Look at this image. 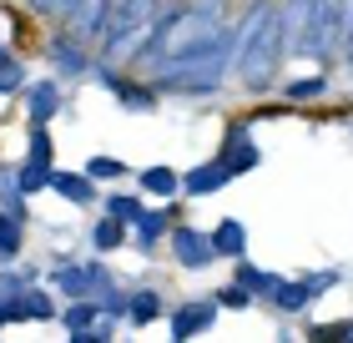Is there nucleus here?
Listing matches in <instances>:
<instances>
[{"label": "nucleus", "mask_w": 353, "mask_h": 343, "mask_svg": "<svg viewBox=\"0 0 353 343\" xmlns=\"http://www.w3.org/2000/svg\"><path fill=\"white\" fill-rule=\"evenodd\" d=\"M278 61H283L278 6L258 0V6H248V15L232 30V71H237V81H243L248 91H263L272 81V71H278Z\"/></svg>", "instance_id": "1"}, {"label": "nucleus", "mask_w": 353, "mask_h": 343, "mask_svg": "<svg viewBox=\"0 0 353 343\" xmlns=\"http://www.w3.org/2000/svg\"><path fill=\"white\" fill-rule=\"evenodd\" d=\"M167 10L162 0H121L111 6V26H106V66H126V61H141L147 46L157 41Z\"/></svg>", "instance_id": "2"}, {"label": "nucleus", "mask_w": 353, "mask_h": 343, "mask_svg": "<svg viewBox=\"0 0 353 343\" xmlns=\"http://www.w3.org/2000/svg\"><path fill=\"white\" fill-rule=\"evenodd\" d=\"M217 0H207L202 10H167V21H162V30H157V41L147 46V71H157L162 61H172V56H187V51H197V46H212L217 36H228V26L217 21Z\"/></svg>", "instance_id": "3"}, {"label": "nucleus", "mask_w": 353, "mask_h": 343, "mask_svg": "<svg viewBox=\"0 0 353 343\" xmlns=\"http://www.w3.org/2000/svg\"><path fill=\"white\" fill-rule=\"evenodd\" d=\"M343 21H348V0H313L308 30H303V41H298L293 56H318V61H328V56L343 46Z\"/></svg>", "instance_id": "4"}, {"label": "nucleus", "mask_w": 353, "mask_h": 343, "mask_svg": "<svg viewBox=\"0 0 353 343\" xmlns=\"http://www.w3.org/2000/svg\"><path fill=\"white\" fill-rule=\"evenodd\" d=\"M51 283L66 293V298H101V293L117 288V283H111V273H106L101 263H86V268L66 263V268H56V273H51Z\"/></svg>", "instance_id": "5"}, {"label": "nucleus", "mask_w": 353, "mask_h": 343, "mask_svg": "<svg viewBox=\"0 0 353 343\" xmlns=\"http://www.w3.org/2000/svg\"><path fill=\"white\" fill-rule=\"evenodd\" d=\"M172 257H176L182 268L202 273V268H212L217 248H212V237H207L202 227H192V222H176V227H172Z\"/></svg>", "instance_id": "6"}, {"label": "nucleus", "mask_w": 353, "mask_h": 343, "mask_svg": "<svg viewBox=\"0 0 353 343\" xmlns=\"http://www.w3.org/2000/svg\"><path fill=\"white\" fill-rule=\"evenodd\" d=\"M106 26H111V0H76V6L66 10V36H76L81 46L101 41Z\"/></svg>", "instance_id": "7"}, {"label": "nucleus", "mask_w": 353, "mask_h": 343, "mask_svg": "<svg viewBox=\"0 0 353 343\" xmlns=\"http://www.w3.org/2000/svg\"><path fill=\"white\" fill-rule=\"evenodd\" d=\"M217 298H197V303H182V308H176V313H172V338L176 343H187L192 333H207V329H212V318H217Z\"/></svg>", "instance_id": "8"}, {"label": "nucleus", "mask_w": 353, "mask_h": 343, "mask_svg": "<svg viewBox=\"0 0 353 343\" xmlns=\"http://www.w3.org/2000/svg\"><path fill=\"white\" fill-rule=\"evenodd\" d=\"M46 61H51L61 76H86V71H91V56H86V46L76 41V36H56V41H46Z\"/></svg>", "instance_id": "9"}, {"label": "nucleus", "mask_w": 353, "mask_h": 343, "mask_svg": "<svg viewBox=\"0 0 353 343\" xmlns=\"http://www.w3.org/2000/svg\"><path fill=\"white\" fill-rule=\"evenodd\" d=\"M232 182V172H228V161H202V167H192L187 177H182V192L187 197H212V192H222Z\"/></svg>", "instance_id": "10"}, {"label": "nucleus", "mask_w": 353, "mask_h": 343, "mask_svg": "<svg viewBox=\"0 0 353 343\" xmlns=\"http://www.w3.org/2000/svg\"><path fill=\"white\" fill-rule=\"evenodd\" d=\"M222 161H228L232 177H243V172L258 167V146H252L248 126H232V132H228V141H222Z\"/></svg>", "instance_id": "11"}, {"label": "nucleus", "mask_w": 353, "mask_h": 343, "mask_svg": "<svg viewBox=\"0 0 353 343\" xmlns=\"http://www.w3.org/2000/svg\"><path fill=\"white\" fill-rule=\"evenodd\" d=\"M26 111H30V126H46L61 111V86L56 81H30L26 86Z\"/></svg>", "instance_id": "12"}, {"label": "nucleus", "mask_w": 353, "mask_h": 343, "mask_svg": "<svg viewBox=\"0 0 353 343\" xmlns=\"http://www.w3.org/2000/svg\"><path fill=\"white\" fill-rule=\"evenodd\" d=\"M51 192H61L76 207H86V202H96V177L91 172H51Z\"/></svg>", "instance_id": "13"}, {"label": "nucleus", "mask_w": 353, "mask_h": 343, "mask_svg": "<svg viewBox=\"0 0 353 343\" xmlns=\"http://www.w3.org/2000/svg\"><path fill=\"white\" fill-rule=\"evenodd\" d=\"M308 10H313V0H288V6L278 10V21H283V51L288 56L298 51L303 30H308Z\"/></svg>", "instance_id": "14"}, {"label": "nucleus", "mask_w": 353, "mask_h": 343, "mask_svg": "<svg viewBox=\"0 0 353 343\" xmlns=\"http://www.w3.org/2000/svg\"><path fill=\"white\" fill-rule=\"evenodd\" d=\"M21 237H26V202H6V212H0V257L21 253Z\"/></svg>", "instance_id": "15"}, {"label": "nucleus", "mask_w": 353, "mask_h": 343, "mask_svg": "<svg viewBox=\"0 0 353 343\" xmlns=\"http://www.w3.org/2000/svg\"><path fill=\"white\" fill-rule=\"evenodd\" d=\"M212 248H217V257H243L248 253V227L237 217H222L217 233H212Z\"/></svg>", "instance_id": "16"}, {"label": "nucleus", "mask_w": 353, "mask_h": 343, "mask_svg": "<svg viewBox=\"0 0 353 343\" xmlns=\"http://www.w3.org/2000/svg\"><path fill=\"white\" fill-rule=\"evenodd\" d=\"M318 298V293L308 288V283H278V288H272V308H278V313H303V308H308Z\"/></svg>", "instance_id": "17"}, {"label": "nucleus", "mask_w": 353, "mask_h": 343, "mask_svg": "<svg viewBox=\"0 0 353 343\" xmlns=\"http://www.w3.org/2000/svg\"><path fill=\"white\" fill-rule=\"evenodd\" d=\"M126 318L137 323H152V318H162V293H152V288H137V293H126Z\"/></svg>", "instance_id": "18"}, {"label": "nucleus", "mask_w": 353, "mask_h": 343, "mask_svg": "<svg viewBox=\"0 0 353 343\" xmlns=\"http://www.w3.org/2000/svg\"><path fill=\"white\" fill-rule=\"evenodd\" d=\"M141 192H152V197H176V192H182V172L147 167V172H141Z\"/></svg>", "instance_id": "19"}, {"label": "nucleus", "mask_w": 353, "mask_h": 343, "mask_svg": "<svg viewBox=\"0 0 353 343\" xmlns=\"http://www.w3.org/2000/svg\"><path fill=\"white\" fill-rule=\"evenodd\" d=\"M126 227H132V222H121V217H111V212H106V222L91 227V248H96V253L121 248V242H126Z\"/></svg>", "instance_id": "20"}, {"label": "nucleus", "mask_w": 353, "mask_h": 343, "mask_svg": "<svg viewBox=\"0 0 353 343\" xmlns=\"http://www.w3.org/2000/svg\"><path fill=\"white\" fill-rule=\"evenodd\" d=\"M237 283H243L252 298H272V288L283 283V277H272V273H263V268H252V263H237Z\"/></svg>", "instance_id": "21"}, {"label": "nucleus", "mask_w": 353, "mask_h": 343, "mask_svg": "<svg viewBox=\"0 0 353 343\" xmlns=\"http://www.w3.org/2000/svg\"><path fill=\"white\" fill-rule=\"evenodd\" d=\"M26 161H41V167H56V141L46 126H30V141H26Z\"/></svg>", "instance_id": "22"}, {"label": "nucleus", "mask_w": 353, "mask_h": 343, "mask_svg": "<svg viewBox=\"0 0 353 343\" xmlns=\"http://www.w3.org/2000/svg\"><path fill=\"white\" fill-rule=\"evenodd\" d=\"M132 233H137V248H152V242L167 233V212H141L132 222Z\"/></svg>", "instance_id": "23"}, {"label": "nucleus", "mask_w": 353, "mask_h": 343, "mask_svg": "<svg viewBox=\"0 0 353 343\" xmlns=\"http://www.w3.org/2000/svg\"><path fill=\"white\" fill-rule=\"evenodd\" d=\"M51 172H56V167L26 161V167H21V192H26V197H30V192H46V187H51Z\"/></svg>", "instance_id": "24"}, {"label": "nucleus", "mask_w": 353, "mask_h": 343, "mask_svg": "<svg viewBox=\"0 0 353 343\" xmlns=\"http://www.w3.org/2000/svg\"><path fill=\"white\" fill-rule=\"evenodd\" d=\"M328 91V76H303V81H288V101H308V96H323Z\"/></svg>", "instance_id": "25"}, {"label": "nucleus", "mask_w": 353, "mask_h": 343, "mask_svg": "<svg viewBox=\"0 0 353 343\" xmlns=\"http://www.w3.org/2000/svg\"><path fill=\"white\" fill-rule=\"evenodd\" d=\"M106 212H111V217H121V222H137V217H141L147 207H141V202L132 197V192H117V197L106 202Z\"/></svg>", "instance_id": "26"}, {"label": "nucleus", "mask_w": 353, "mask_h": 343, "mask_svg": "<svg viewBox=\"0 0 353 343\" xmlns=\"http://www.w3.org/2000/svg\"><path fill=\"white\" fill-rule=\"evenodd\" d=\"M21 167H0V202H21Z\"/></svg>", "instance_id": "27"}, {"label": "nucleus", "mask_w": 353, "mask_h": 343, "mask_svg": "<svg viewBox=\"0 0 353 343\" xmlns=\"http://www.w3.org/2000/svg\"><path fill=\"white\" fill-rule=\"evenodd\" d=\"M21 86H26V71H21V61L0 56V91H21Z\"/></svg>", "instance_id": "28"}, {"label": "nucleus", "mask_w": 353, "mask_h": 343, "mask_svg": "<svg viewBox=\"0 0 353 343\" xmlns=\"http://www.w3.org/2000/svg\"><path fill=\"white\" fill-rule=\"evenodd\" d=\"M86 172L96 177V182H106V177H126V167H121L117 157H91V161H86Z\"/></svg>", "instance_id": "29"}, {"label": "nucleus", "mask_w": 353, "mask_h": 343, "mask_svg": "<svg viewBox=\"0 0 353 343\" xmlns=\"http://www.w3.org/2000/svg\"><path fill=\"white\" fill-rule=\"evenodd\" d=\"M117 96H121V106H132V111H152L157 106L152 91H141V86H117Z\"/></svg>", "instance_id": "30"}, {"label": "nucleus", "mask_w": 353, "mask_h": 343, "mask_svg": "<svg viewBox=\"0 0 353 343\" xmlns=\"http://www.w3.org/2000/svg\"><path fill=\"white\" fill-rule=\"evenodd\" d=\"M217 303H222V308H248V303H252V293H248L243 283H232V288H222V293H217Z\"/></svg>", "instance_id": "31"}, {"label": "nucleus", "mask_w": 353, "mask_h": 343, "mask_svg": "<svg viewBox=\"0 0 353 343\" xmlns=\"http://www.w3.org/2000/svg\"><path fill=\"white\" fill-rule=\"evenodd\" d=\"M30 277L26 273H0V298H15V293H26Z\"/></svg>", "instance_id": "32"}, {"label": "nucleus", "mask_w": 353, "mask_h": 343, "mask_svg": "<svg viewBox=\"0 0 353 343\" xmlns=\"http://www.w3.org/2000/svg\"><path fill=\"white\" fill-rule=\"evenodd\" d=\"M303 283H308L313 293H323V288H333V283H339V273H333V268H328V273H308Z\"/></svg>", "instance_id": "33"}, {"label": "nucleus", "mask_w": 353, "mask_h": 343, "mask_svg": "<svg viewBox=\"0 0 353 343\" xmlns=\"http://www.w3.org/2000/svg\"><path fill=\"white\" fill-rule=\"evenodd\" d=\"M30 6H36V10H46V15H56V10H71L76 0H30Z\"/></svg>", "instance_id": "34"}, {"label": "nucleus", "mask_w": 353, "mask_h": 343, "mask_svg": "<svg viewBox=\"0 0 353 343\" xmlns=\"http://www.w3.org/2000/svg\"><path fill=\"white\" fill-rule=\"evenodd\" d=\"M343 51H348V61H353V0H348V21H343Z\"/></svg>", "instance_id": "35"}, {"label": "nucleus", "mask_w": 353, "mask_h": 343, "mask_svg": "<svg viewBox=\"0 0 353 343\" xmlns=\"http://www.w3.org/2000/svg\"><path fill=\"white\" fill-rule=\"evenodd\" d=\"M0 56H6V51H0Z\"/></svg>", "instance_id": "36"}]
</instances>
